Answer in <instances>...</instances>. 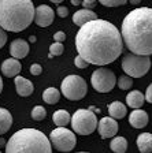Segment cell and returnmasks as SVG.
I'll use <instances>...</instances> for the list:
<instances>
[{"label":"cell","mask_w":152,"mask_h":153,"mask_svg":"<svg viewBox=\"0 0 152 153\" xmlns=\"http://www.w3.org/2000/svg\"><path fill=\"white\" fill-rule=\"evenodd\" d=\"M76 47L79 56L89 64L104 66L119 57L124 40L117 26L104 19H96L79 27Z\"/></svg>","instance_id":"6da1fadb"},{"label":"cell","mask_w":152,"mask_h":153,"mask_svg":"<svg viewBox=\"0 0 152 153\" xmlns=\"http://www.w3.org/2000/svg\"><path fill=\"white\" fill-rule=\"evenodd\" d=\"M121 34L130 53L140 56L152 55V8L132 10L122 22Z\"/></svg>","instance_id":"7a4b0ae2"},{"label":"cell","mask_w":152,"mask_h":153,"mask_svg":"<svg viewBox=\"0 0 152 153\" xmlns=\"http://www.w3.org/2000/svg\"><path fill=\"white\" fill-rule=\"evenodd\" d=\"M32 0H0V27L7 32H22L34 21Z\"/></svg>","instance_id":"3957f363"},{"label":"cell","mask_w":152,"mask_h":153,"mask_svg":"<svg viewBox=\"0 0 152 153\" xmlns=\"http://www.w3.org/2000/svg\"><path fill=\"white\" fill-rule=\"evenodd\" d=\"M6 153H52V145L40 130L22 128L7 141Z\"/></svg>","instance_id":"277c9868"},{"label":"cell","mask_w":152,"mask_h":153,"mask_svg":"<svg viewBox=\"0 0 152 153\" xmlns=\"http://www.w3.org/2000/svg\"><path fill=\"white\" fill-rule=\"evenodd\" d=\"M151 67V59L149 56H140L134 53H127L122 59V68L130 75V78H141L149 71Z\"/></svg>","instance_id":"5b68a950"},{"label":"cell","mask_w":152,"mask_h":153,"mask_svg":"<svg viewBox=\"0 0 152 153\" xmlns=\"http://www.w3.org/2000/svg\"><path fill=\"white\" fill-rule=\"evenodd\" d=\"M71 127L79 135H89L97 127L96 115L89 109H78L71 116Z\"/></svg>","instance_id":"8992f818"},{"label":"cell","mask_w":152,"mask_h":153,"mask_svg":"<svg viewBox=\"0 0 152 153\" xmlns=\"http://www.w3.org/2000/svg\"><path fill=\"white\" fill-rule=\"evenodd\" d=\"M60 90L64 94V97L73 101H78L82 97H85L88 88H86V82L84 81V78H81L79 75H67L60 85Z\"/></svg>","instance_id":"52a82bcc"},{"label":"cell","mask_w":152,"mask_h":153,"mask_svg":"<svg viewBox=\"0 0 152 153\" xmlns=\"http://www.w3.org/2000/svg\"><path fill=\"white\" fill-rule=\"evenodd\" d=\"M51 145L59 152H70L73 150L77 143V138L71 130L66 127H56L49 134Z\"/></svg>","instance_id":"ba28073f"},{"label":"cell","mask_w":152,"mask_h":153,"mask_svg":"<svg viewBox=\"0 0 152 153\" xmlns=\"http://www.w3.org/2000/svg\"><path fill=\"white\" fill-rule=\"evenodd\" d=\"M91 82H92L93 89L99 93H108L114 89L115 83H117V76L108 68L100 67L97 70L93 71L91 76Z\"/></svg>","instance_id":"9c48e42d"},{"label":"cell","mask_w":152,"mask_h":153,"mask_svg":"<svg viewBox=\"0 0 152 153\" xmlns=\"http://www.w3.org/2000/svg\"><path fill=\"white\" fill-rule=\"evenodd\" d=\"M54 10L47 4H41L38 6L34 11V22L40 27H47L54 22Z\"/></svg>","instance_id":"30bf717a"},{"label":"cell","mask_w":152,"mask_h":153,"mask_svg":"<svg viewBox=\"0 0 152 153\" xmlns=\"http://www.w3.org/2000/svg\"><path fill=\"white\" fill-rule=\"evenodd\" d=\"M118 131V123L115 119L110 118H103L99 122V134L101 138H111L114 137Z\"/></svg>","instance_id":"8fae6325"},{"label":"cell","mask_w":152,"mask_h":153,"mask_svg":"<svg viewBox=\"0 0 152 153\" xmlns=\"http://www.w3.org/2000/svg\"><path fill=\"white\" fill-rule=\"evenodd\" d=\"M10 53H11V56L14 57V59H23V57L28 56L29 53V44L28 41H25V40H22V38H16V40H14L13 42H11V45H10Z\"/></svg>","instance_id":"7c38bea8"},{"label":"cell","mask_w":152,"mask_h":153,"mask_svg":"<svg viewBox=\"0 0 152 153\" xmlns=\"http://www.w3.org/2000/svg\"><path fill=\"white\" fill-rule=\"evenodd\" d=\"M21 70H22V64L14 57L13 59H6L1 64V73H3V75L8 76V78L18 75L21 73Z\"/></svg>","instance_id":"4fadbf2b"},{"label":"cell","mask_w":152,"mask_h":153,"mask_svg":"<svg viewBox=\"0 0 152 153\" xmlns=\"http://www.w3.org/2000/svg\"><path fill=\"white\" fill-rule=\"evenodd\" d=\"M97 19V15L93 13L92 10H78L76 14L73 15V22L74 25L79 26V27H82L85 23L91 22V21H96Z\"/></svg>","instance_id":"5bb4252c"},{"label":"cell","mask_w":152,"mask_h":153,"mask_svg":"<svg viewBox=\"0 0 152 153\" xmlns=\"http://www.w3.org/2000/svg\"><path fill=\"white\" fill-rule=\"evenodd\" d=\"M129 123L134 128H143L148 124V114L143 109H134L129 116Z\"/></svg>","instance_id":"9a60e30c"},{"label":"cell","mask_w":152,"mask_h":153,"mask_svg":"<svg viewBox=\"0 0 152 153\" xmlns=\"http://www.w3.org/2000/svg\"><path fill=\"white\" fill-rule=\"evenodd\" d=\"M15 89L19 96H30L34 90V86L29 79L23 78L21 75L15 76Z\"/></svg>","instance_id":"2e32d148"},{"label":"cell","mask_w":152,"mask_h":153,"mask_svg":"<svg viewBox=\"0 0 152 153\" xmlns=\"http://www.w3.org/2000/svg\"><path fill=\"white\" fill-rule=\"evenodd\" d=\"M144 101H145V96L141 92H139V90H132V92L126 96V102L130 108H134V109L141 108Z\"/></svg>","instance_id":"e0dca14e"},{"label":"cell","mask_w":152,"mask_h":153,"mask_svg":"<svg viewBox=\"0 0 152 153\" xmlns=\"http://www.w3.org/2000/svg\"><path fill=\"white\" fill-rule=\"evenodd\" d=\"M137 148L141 153H152V134H140L137 137Z\"/></svg>","instance_id":"ac0fdd59"},{"label":"cell","mask_w":152,"mask_h":153,"mask_svg":"<svg viewBox=\"0 0 152 153\" xmlns=\"http://www.w3.org/2000/svg\"><path fill=\"white\" fill-rule=\"evenodd\" d=\"M13 126V116L6 108H0V135L6 134Z\"/></svg>","instance_id":"d6986e66"},{"label":"cell","mask_w":152,"mask_h":153,"mask_svg":"<svg viewBox=\"0 0 152 153\" xmlns=\"http://www.w3.org/2000/svg\"><path fill=\"white\" fill-rule=\"evenodd\" d=\"M108 114L112 119H122L126 116V107L119 101H114L108 107Z\"/></svg>","instance_id":"ffe728a7"},{"label":"cell","mask_w":152,"mask_h":153,"mask_svg":"<svg viewBox=\"0 0 152 153\" xmlns=\"http://www.w3.org/2000/svg\"><path fill=\"white\" fill-rule=\"evenodd\" d=\"M52 120H54V123L58 127H66L67 124L71 122V116H70V114L67 111L59 109V111H56L52 115Z\"/></svg>","instance_id":"44dd1931"},{"label":"cell","mask_w":152,"mask_h":153,"mask_svg":"<svg viewBox=\"0 0 152 153\" xmlns=\"http://www.w3.org/2000/svg\"><path fill=\"white\" fill-rule=\"evenodd\" d=\"M110 148L114 153H125L127 149V141L125 137H115L110 142Z\"/></svg>","instance_id":"7402d4cb"},{"label":"cell","mask_w":152,"mask_h":153,"mask_svg":"<svg viewBox=\"0 0 152 153\" xmlns=\"http://www.w3.org/2000/svg\"><path fill=\"white\" fill-rule=\"evenodd\" d=\"M43 99L47 104H56L60 99V92L55 88H48L43 93Z\"/></svg>","instance_id":"603a6c76"},{"label":"cell","mask_w":152,"mask_h":153,"mask_svg":"<svg viewBox=\"0 0 152 153\" xmlns=\"http://www.w3.org/2000/svg\"><path fill=\"white\" fill-rule=\"evenodd\" d=\"M117 83L122 90H127L133 86V79H132L129 75H121L119 79L117 81Z\"/></svg>","instance_id":"cb8c5ba5"},{"label":"cell","mask_w":152,"mask_h":153,"mask_svg":"<svg viewBox=\"0 0 152 153\" xmlns=\"http://www.w3.org/2000/svg\"><path fill=\"white\" fill-rule=\"evenodd\" d=\"M45 116H47V111H45L44 107H41V105H36L34 108H33L32 118L34 119V120H43Z\"/></svg>","instance_id":"d4e9b609"},{"label":"cell","mask_w":152,"mask_h":153,"mask_svg":"<svg viewBox=\"0 0 152 153\" xmlns=\"http://www.w3.org/2000/svg\"><path fill=\"white\" fill-rule=\"evenodd\" d=\"M106 7H119L127 3V0H99Z\"/></svg>","instance_id":"484cf974"},{"label":"cell","mask_w":152,"mask_h":153,"mask_svg":"<svg viewBox=\"0 0 152 153\" xmlns=\"http://www.w3.org/2000/svg\"><path fill=\"white\" fill-rule=\"evenodd\" d=\"M49 52H51V55H55V56L62 55L63 53V44L62 42H54L49 47Z\"/></svg>","instance_id":"4316f807"},{"label":"cell","mask_w":152,"mask_h":153,"mask_svg":"<svg viewBox=\"0 0 152 153\" xmlns=\"http://www.w3.org/2000/svg\"><path fill=\"white\" fill-rule=\"evenodd\" d=\"M74 64H76V66L78 67V68H86V67L89 66L88 62H86L85 59H82V57L79 56V55L76 57V59H74Z\"/></svg>","instance_id":"83f0119b"},{"label":"cell","mask_w":152,"mask_h":153,"mask_svg":"<svg viewBox=\"0 0 152 153\" xmlns=\"http://www.w3.org/2000/svg\"><path fill=\"white\" fill-rule=\"evenodd\" d=\"M30 73H32V75H40V74L43 73V67L37 63L32 64V66H30Z\"/></svg>","instance_id":"f1b7e54d"},{"label":"cell","mask_w":152,"mask_h":153,"mask_svg":"<svg viewBox=\"0 0 152 153\" xmlns=\"http://www.w3.org/2000/svg\"><path fill=\"white\" fill-rule=\"evenodd\" d=\"M54 40H55V42H64V40H66L64 32H56L54 34Z\"/></svg>","instance_id":"f546056e"},{"label":"cell","mask_w":152,"mask_h":153,"mask_svg":"<svg viewBox=\"0 0 152 153\" xmlns=\"http://www.w3.org/2000/svg\"><path fill=\"white\" fill-rule=\"evenodd\" d=\"M7 42V33L4 29L0 27V48H3Z\"/></svg>","instance_id":"4dcf8cb0"},{"label":"cell","mask_w":152,"mask_h":153,"mask_svg":"<svg viewBox=\"0 0 152 153\" xmlns=\"http://www.w3.org/2000/svg\"><path fill=\"white\" fill-rule=\"evenodd\" d=\"M96 1H97V0H82V6H84V8H86V10H92L93 7L96 6Z\"/></svg>","instance_id":"1f68e13d"},{"label":"cell","mask_w":152,"mask_h":153,"mask_svg":"<svg viewBox=\"0 0 152 153\" xmlns=\"http://www.w3.org/2000/svg\"><path fill=\"white\" fill-rule=\"evenodd\" d=\"M56 13L60 18H66V16L69 15V8H67V7H58Z\"/></svg>","instance_id":"d6a6232c"},{"label":"cell","mask_w":152,"mask_h":153,"mask_svg":"<svg viewBox=\"0 0 152 153\" xmlns=\"http://www.w3.org/2000/svg\"><path fill=\"white\" fill-rule=\"evenodd\" d=\"M145 100L148 102H151L152 104V83L147 88V93H145Z\"/></svg>","instance_id":"836d02e7"},{"label":"cell","mask_w":152,"mask_h":153,"mask_svg":"<svg viewBox=\"0 0 152 153\" xmlns=\"http://www.w3.org/2000/svg\"><path fill=\"white\" fill-rule=\"evenodd\" d=\"M73 6H79V4H82V0H70Z\"/></svg>","instance_id":"e575fe53"},{"label":"cell","mask_w":152,"mask_h":153,"mask_svg":"<svg viewBox=\"0 0 152 153\" xmlns=\"http://www.w3.org/2000/svg\"><path fill=\"white\" fill-rule=\"evenodd\" d=\"M141 0H130V4H140Z\"/></svg>","instance_id":"d590c367"},{"label":"cell","mask_w":152,"mask_h":153,"mask_svg":"<svg viewBox=\"0 0 152 153\" xmlns=\"http://www.w3.org/2000/svg\"><path fill=\"white\" fill-rule=\"evenodd\" d=\"M3 90V79H1V76H0V93Z\"/></svg>","instance_id":"8d00e7d4"},{"label":"cell","mask_w":152,"mask_h":153,"mask_svg":"<svg viewBox=\"0 0 152 153\" xmlns=\"http://www.w3.org/2000/svg\"><path fill=\"white\" fill-rule=\"evenodd\" d=\"M49 1H52V3H55V4H59V3H62L63 0H49Z\"/></svg>","instance_id":"74e56055"},{"label":"cell","mask_w":152,"mask_h":153,"mask_svg":"<svg viewBox=\"0 0 152 153\" xmlns=\"http://www.w3.org/2000/svg\"><path fill=\"white\" fill-rule=\"evenodd\" d=\"M29 41H30V42H34V41H36V37H34V36H30V38H29Z\"/></svg>","instance_id":"f35d334b"},{"label":"cell","mask_w":152,"mask_h":153,"mask_svg":"<svg viewBox=\"0 0 152 153\" xmlns=\"http://www.w3.org/2000/svg\"><path fill=\"white\" fill-rule=\"evenodd\" d=\"M79 153H86V152H79Z\"/></svg>","instance_id":"ab89813d"},{"label":"cell","mask_w":152,"mask_h":153,"mask_svg":"<svg viewBox=\"0 0 152 153\" xmlns=\"http://www.w3.org/2000/svg\"><path fill=\"white\" fill-rule=\"evenodd\" d=\"M0 153H1V152H0Z\"/></svg>","instance_id":"60d3db41"}]
</instances>
